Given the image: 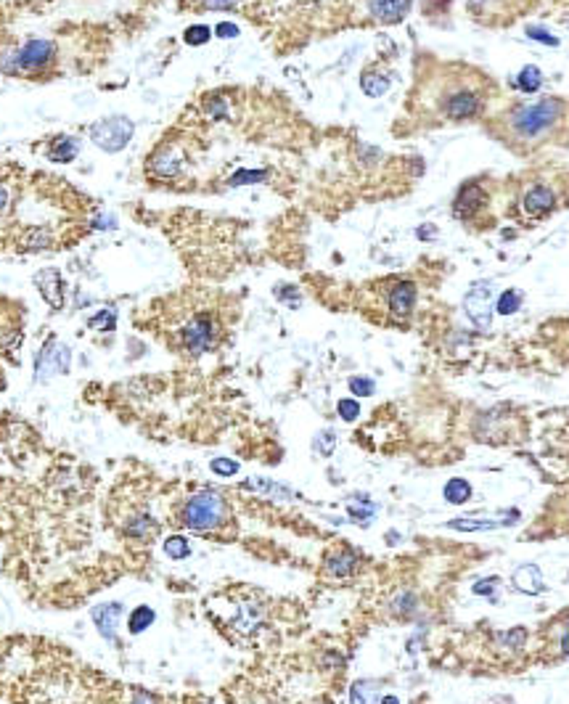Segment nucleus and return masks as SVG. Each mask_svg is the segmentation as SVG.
<instances>
[{"label":"nucleus","instance_id":"nucleus-20","mask_svg":"<svg viewBox=\"0 0 569 704\" xmlns=\"http://www.w3.org/2000/svg\"><path fill=\"white\" fill-rule=\"evenodd\" d=\"M469 498H471V484L466 480L455 477V480H450L448 484H445V500H448V503L461 506V503H466Z\"/></svg>","mask_w":569,"mask_h":704},{"label":"nucleus","instance_id":"nucleus-39","mask_svg":"<svg viewBox=\"0 0 569 704\" xmlns=\"http://www.w3.org/2000/svg\"><path fill=\"white\" fill-rule=\"evenodd\" d=\"M239 0H204V8H230Z\"/></svg>","mask_w":569,"mask_h":704},{"label":"nucleus","instance_id":"nucleus-6","mask_svg":"<svg viewBox=\"0 0 569 704\" xmlns=\"http://www.w3.org/2000/svg\"><path fill=\"white\" fill-rule=\"evenodd\" d=\"M178 337H180V347L183 350H189L191 355H202V352H207L209 347L215 344L217 328H215V321L202 312V315H193L189 323H183Z\"/></svg>","mask_w":569,"mask_h":704},{"label":"nucleus","instance_id":"nucleus-3","mask_svg":"<svg viewBox=\"0 0 569 704\" xmlns=\"http://www.w3.org/2000/svg\"><path fill=\"white\" fill-rule=\"evenodd\" d=\"M484 106V96L480 87L474 85H453L448 87L445 93H440L437 98V109L440 114L450 122H461V120H471L482 111Z\"/></svg>","mask_w":569,"mask_h":704},{"label":"nucleus","instance_id":"nucleus-5","mask_svg":"<svg viewBox=\"0 0 569 704\" xmlns=\"http://www.w3.org/2000/svg\"><path fill=\"white\" fill-rule=\"evenodd\" d=\"M133 133H136V125L127 117H106L90 127L93 143L101 146L104 151H122L130 143Z\"/></svg>","mask_w":569,"mask_h":704},{"label":"nucleus","instance_id":"nucleus-24","mask_svg":"<svg viewBox=\"0 0 569 704\" xmlns=\"http://www.w3.org/2000/svg\"><path fill=\"white\" fill-rule=\"evenodd\" d=\"M519 308H522V294H519L517 289H508V292L500 294V299H498L500 315H514Z\"/></svg>","mask_w":569,"mask_h":704},{"label":"nucleus","instance_id":"nucleus-19","mask_svg":"<svg viewBox=\"0 0 569 704\" xmlns=\"http://www.w3.org/2000/svg\"><path fill=\"white\" fill-rule=\"evenodd\" d=\"M361 87L365 96L376 98V96H384V93L389 90V77H387V74H379V72H363Z\"/></svg>","mask_w":569,"mask_h":704},{"label":"nucleus","instance_id":"nucleus-42","mask_svg":"<svg viewBox=\"0 0 569 704\" xmlns=\"http://www.w3.org/2000/svg\"><path fill=\"white\" fill-rule=\"evenodd\" d=\"M561 652L569 654V628H567V633H564V638H561Z\"/></svg>","mask_w":569,"mask_h":704},{"label":"nucleus","instance_id":"nucleus-4","mask_svg":"<svg viewBox=\"0 0 569 704\" xmlns=\"http://www.w3.org/2000/svg\"><path fill=\"white\" fill-rule=\"evenodd\" d=\"M56 58V45L45 37H32L27 40L14 56H11V74H37L48 69Z\"/></svg>","mask_w":569,"mask_h":704},{"label":"nucleus","instance_id":"nucleus-14","mask_svg":"<svg viewBox=\"0 0 569 704\" xmlns=\"http://www.w3.org/2000/svg\"><path fill=\"white\" fill-rule=\"evenodd\" d=\"M553 202H556V196H553V191L548 189V186H533V189L524 193L522 206H524V212H530V215H546V212L553 209Z\"/></svg>","mask_w":569,"mask_h":704},{"label":"nucleus","instance_id":"nucleus-7","mask_svg":"<svg viewBox=\"0 0 569 704\" xmlns=\"http://www.w3.org/2000/svg\"><path fill=\"white\" fill-rule=\"evenodd\" d=\"M495 294H493V284L487 281V284H474L469 294L464 297V310L466 315H469V321L474 323L477 328H490L493 323V305H495V299H493Z\"/></svg>","mask_w":569,"mask_h":704},{"label":"nucleus","instance_id":"nucleus-11","mask_svg":"<svg viewBox=\"0 0 569 704\" xmlns=\"http://www.w3.org/2000/svg\"><path fill=\"white\" fill-rule=\"evenodd\" d=\"M35 286L53 310L64 308V284H61V275L56 270H40L35 275Z\"/></svg>","mask_w":569,"mask_h":704},{"label":"nucleus","instance_id":"nucleus-18","mask_svg":"<svg viewBox=\"0 0 569 704\" xmlns=\"http://www.w3.org/2000/svg\"><path fill=\"white\" fill-rule=\"evenodd\" d=\"M352 569H355V553L342 551V553L328 556L326 572L331 575V577H350V575H352Z\"/></svg>","mask_w":569,"mask_h":704},{"label":"nucleus","instance_id":"nucleus-8","mask_svg":"<svg viewBox=\"0 0 569 704\" xmlns=\"http://www.w3.org/2000/svg\"><path fill=\"white\" fill-rule=\"evenodd\" d=\"M69 361H72L69 350L64 344L51 342L43 350V355L37 358V378H48L53 374H67L69 371Z\"/></svg>","mask_w":569,"mask_h":704},{"label":"nucleus","instance_id":"nucleus-10","mask_svg":"<svg viewBox=\"0 0 569 704\" xmlns=\"http://www.w3.org/2000/svg\"><path fill=\"white\" fill-rule=\"evenodd\" d=\"M387 302H389V310H392L395 318H408L416 305V286L411 281H397L389 289Z\"/></svg>","mask_w":569,"mask_h":704},{"label":"nucleus","instance_id":"nucleus-21","mask_svg":"<svg viewBox=\"0 0 569 704\" xmlns=\"http://www.w3.org/2000/svg\"><path fill=\"white\" fill-rule=\"evenodd\" d=\"M350 696H352V704H376V699H379V686L371 683V681H361V683L352 686Z\"/></svg>","mask_w":569,"mask_h":704},{"label":"nucleus","instance_id":"nucleus-9","mask_svg":"<svg viewBox=\"0 0 569 704\" xmlns=\"http://www.w3.org/2000/svg\"><path fill=\"white\" fill-rule=\"evenodd\" d=\"M225 622H228L230 628H236V633L249 636L259 622H262V609H259V604L255 601V599H244V601L236 604V609L228 615Z\"/></svg>","mask_w":569,"mask_h":704},{"label":"nucleus","instance_id":"nucleus-31","mask_svg":"<svg viewBox=\"0 0 569 704\" xmlns=\"http://www.w3.org/2000/svg\"><path fill=\"white\" fill-rule=\"evenodd\" d=\"M495 588H498V577H490V580L474 583V593L477 596H487L490 601H495Z\"/></svg>","mask_w":569,"mask_h":704},{"label":"nucleus","instance_id":"nucleus-36","mask_svg":"<svg viewBox=\"0 0 569 704\" xmlns=\"http://www.w3.org/2000/svg\"><path fill=\"white\" fill-rule=\"evenodd\" d=\"M186 40H189L191 45H204L209 40V30L207 27H191L189 32H186Z\"/></svg>","mask_w":569,"mask_h":704},{"label":"nucleus","instance_id":"nucleus-13","mask_svg":"<svg viewBox=\"0 0 569 704\" xmlns=\"http://www.w3.org/2000/svg\"><path fill=\"white\" fill-rule=\"evenodd\" d=\"M122 615V604H101L93 609V622L106 641H117V617Z\"/></svg>","mask_w":569,"mask_h":704},{"label":"nucleus","instance_id":"nucleus-38","mask_svg":"<svg viewBox=\"0 0 569 704\" xmlns=\"http://www.w3.org/2000/svg\"><path fill=\"white\" fill-rule=\"evenodd\" d=\"M127 704H159V702H156V696L146 694V691H136V694H133V699H130Z\"/></svg>","mask_w":569,"mask_h":704},{"label":"nucleus","instance_id":"nucleus-16","mask_svg":"<svg viewBox=\"0 0 569 704\" xmlns=\"http://www.w3.org/2000/svg\"><path fill=\"white\" fill-rule=\"evenodd\" d=\"M77 154H80V140L77 138L56 136L51 140V149H48V159L51 162H72Z\"/></svg>","mask_w":569,"mask_h":704},{"label":"nucleus","instance_id":"nucleus-33","mask_svg":"<svg viewBox=\"0 0 569 704\" xmlns=\"http://www.w3.org/2000/svg\"><path fill=\"white\" fill-rule=\"evenodd\" d=\"M339 416H342L345 421H355V418L361 416V405H358L355 400H339Z\"/></svg>","mask_w":569,"mask_h":704},{"label":"nucleus","instance_id":"nucleus-17","mask_svg":"<svg viewBox=\"0 0 569 704\" xmlns=\"http://www.w3.org/2000/svg\"><path fill=\"white\" fill-rule=\"evenodd\" d=\"M480 206H482V191L477 189V186L461 189L458 199H455V212H458L461 217H469V215L480 212Z\"/></svg>","mask_w":569,"mask_h":704},{"label":"nucleus","instance_id":"nucleus-15","mask_svg":"<svg viewBox=\"0 0 569 704\" xmlns=\"http://www.w3.org/2000/svg\"><path fill=\"white\" fill-rule=\"evenodd\" d=\"M514 585L517 590L527 593V596H537L546 590V580H543V572L535 567V564H524L514 572Z\"/></svg>","mask_w":569,"mask_h":704},{"label":"nucleus","instance_id":"nucleus-40","mask_svg":"<svg viewBox=\"0 0 569 704\" xmlns=\"http://www.w3.org/2000/svg\"><path fill=\"white\" fill-rule=\"evenodd\" d=\"M217 34H220V37H236L239 30H236L233 24H220V27H217Z\"/></svg>","mask_w":569,"mask_h":704},{"label":"nucleus","instance_id":"nucleus-1","mask_svg":"<svg viewBox=\"0 0 569 704\" xmlns=\"http://www.w3.org/2000/svg\"><path fill=\"white\" fill-rule=\"evenodd\" d=\"M561 114H564V103L556 98L517 103L506 114V130L522 143H533V140H540L546 133H551L561 120Z\"/></svg>","mask_w":569,"mask_h":704},{"label":"nucleus","instance_id":"nucleus-28","mask_svg":"<svg viewBox=\"0 0 569 704\" xmlns=\"http://www.w3.org/2000/svg\"><path fill=\"white\" fill-rule=\"evenodd\" d=\"M334 445H336V434L331 429L321 431V434L315 437V450H318L321 456H331V453H334Z\"/></svg>","mask_w":569,"mask_h":704},{"label":"nucleus","instance_id":"nucleus-12","mask_svg":"<svg viewBox=\"0 0 569 704\" xmlns=\"http://www.w3.org/2000/svg\"><path fill=\"white\" fill-rule=\"evenodd\" d=\"M368 8L374 19H379L384 24H397L405 19L411 0H368Z\"/></svg>","mask_w":569,"mask_h":704},{"label":"nucleus","instance_id":"nucleus-41","mask_svg":"<svg viewBox=\"0 0 569 704\" xmlns=\"http://www.w3.org/2000/svg\"><path fill=\"white\" fill-rule=\"evenodd\" d=\"M418 239H434V225H421L418 228Z\"/></svg>","mask_w":569,"mask_h":704},{"label":"nucleus","instance_id":"nucleus-37","mask_svg":"<svg viewBox=\"0 0 569 704\" xmlns=\"http://www.w3.org/2000/svg\"><path fill=\"white\" fill-rule=\"evenodd\" d=\"M265 172H236L230 178V186H244V183H255V180H262Z\"/></svg>","mask_w":569,"mask_h":704},{"label":"nucleus","instance_id":"nucleus-43","mask_svg":"<svg viewBox=\"0 0 569 704\" xmlns=\"http://www.w3.org/2000/svg\"><path fill=\"white\" fill-rule=\"evenodd\" d=\"M381 704H400V702H397L395 696H387V699H384V702H381Z\"/></svg>","mask_w":569,"mask_h":704},{"label":"nucleus","instance_id":"nucleus-35","mask_svg":"<svg viewBox=\"0 0 569 704\" xmlns=\"http://www.w3.org/2000/svg\"><path fill=\"white\" fill-rule=\"evenodd\" d=\"M212 469H215L217 474H223V477H230V474L239 471V464H236V461H228V458H215V461H212Z\"/></svg>","mask_w":569,"mask_h":704},{"label":"nucleus","instance_id":"nucleus-32","mask_svg":"<svg viewBox=\"0 0 569 704\" xmlns=\"http://www.w3.org/2000/svg\"><path fill=\"white\" fill-rule=\"evenodd\" d=\"M498 638L503 641V643H506V646H511V649H519V646H522V641L527 638V630H524V628H514L511 633H500Z\"/></svg>","mask_w":569,"mask_h":704},{"label":"nucleus","instance_id":"nucleus-30","mask_svg":"<svg viewBox=\"0 0 569 704\" xmlns=\"http://www.w3.org/2000/svg\"><path fill=\"white\" fill-rule=\"evenodd\" d=\"M350 390L358 397H368V395H374V381L365 376H355V378H350Z\"/></svg>","mask_w":569,"mask_h":704},{"label":"nucleus","instance_id":"nucleus-22","mask_svg":"<svg viewBox=\"0 0 569 704\" xmlns=\"http://www.w3.org/2000/svg\"><path fill=\"white\" fill-rule=\"evenodd\" d=\"M540 83H543V74H540L537 67H524L519 72L517 80H514V85H517L519 90H527V93H535V90L540 87Z\"/></svg>","mask_w":569,"mask_h":704},{"label":"nucleus","instance_id":"nucleus-25","mask_svg":"<svg viewBox=\"0 0 569 704\" xmlns=\"http://www.w3.org/2000/svg\"><path fill=\"white\" fill-rule=\"evenodd\" d=\"M164 553H167L170 559H186V556L191 553L189 540H186V537H180V535L167 537V543H164Z\"/></svg>","mask_w":569,"mask_h":704},{"label":"nucleus","instance_id":"nucleus-34","mask_svg":"<svg viewBox=\"0 0 569 704\" xmlns=\"http://www.w3.org/2000/svg\"><path fill=\"white\" fill-rule=\"evenodd\" d=\"M527 34H530V37H535L537 43H543V45H553V48L559 45V40H556V37H553L551 32L540 30V27H527Z\"/></svg>","mask_w":569,"mask_h":704},{"label":"nucleus","instance_id":"nucleus-29","mask_svg":"<svg viewBox=\"0 0 569 704\" xmlns=\"http://www.w3.org/2000/svg\"><path fill=\"white\" fill-rule=\"evenodd\" d=\"M11 204H14V189L6 178H0V217L11 209Z\"/></svg>","mask_w":569,"mask_h":704},{"label":"nucleus","instance_id":"nucleus-26","mask_svg":"<svg viewBox=\"0 0 569 704\" xmlns=\"http://www.w3.org/2000/svg\"><path fill=\"white\" fill-rule=\"evenodd\" d=\"M498 522H487V519H453L450 527L453 530H464V533H474V530H493Z\"/></svg>","mask_w":569,"mask_h":704},{"label":"nucleus","instance_id":"nucleus-23","mask_svg":"<svg viewBox=\"0 0 569 704\" xmlns=\"http://www.w3.org/2000/svg\"><path fill=\"white\" fill-rule=\"evenodd\" d=\"M154 619H156V615L151 606H138V609L130 615V622H127V625H130V633H143Z\"/></svg>","mask_w":569,"mask_h":704},{"label":"nucleus","instance_id":"nucleus-2","mask_svg":"<svg viewBox=\"0 0 569 704\" xmlns=\"http://www.w3.org/2000/svg\"><path fill=\"white\" fill-rule=\"evenodd\" d=\"M180 519L193 533H212L228 519V503L220 493L202 490V493H196L186 500Z\"/></svg>","mask_w":569,"mask_h":704},{"label":"nucleus","instance_id":"nucleus-27","mask_svg":"<svg viewBox=\"0 0 569 704\" xmlns=\"http://www.w3.org/2000/svg\"><path fill=\"white\" fill-rule=\"evenodd\" d=\"M114 323H117V318H114V312H109V310H101L98 315H93V318L87 321V326L98 328V331H111Z\"/></svg>","mask_w":569,"mask_h":704}]
</instances>
